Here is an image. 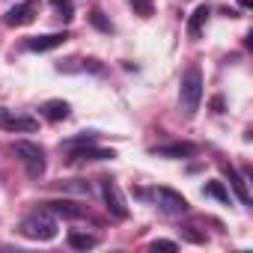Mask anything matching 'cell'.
Instances as JSON below:
<instances>
[{"label": "cell", "mask_w": 253, "mask_h": 253, "mask_svg": "<svg viewBox=\"0 0 253 253\" xmlns=\"http://www.w3.org/2000/svg\"><path fill=\"white\" fill-rule=\"evenodd\" d=\"M200 101H203V72L200 66H188L182 75V86H179V104L188 116H194L200 110Z\"/></svg>", "instance_id": "cell-1"}, {"label": "cell", "mask_w": 253, "mask_h": 253, "mask_svg": "<svg viewBox=\"0 0 253 253\" xmlns=\"http://www.w3.org/2000/svg\"><path fill=\"white\" fill-rule=\"evenodd\" d=\"M21 235L30 238V241H54L57 238V220L48 209L42 211H30L24 220H21Z\"/></svg>", "instance_id": "cell-2"}, {"label": "cell", "mask_w": 253, "mask_h": 253, "mask_svg": "<svg viewBox=\"0 0 253 253\" xmlns=\"http://www.w3.org/2000/svg\"><path fill=\"white\" fill-rule=\"evenodd\" d=\"M15 155H18V161L24 164V170H27L30 179L45 176L48 161H45V149H42L39 143H33V140H18V143H15Z\"/></svg>", "instance_id": "cell-3"}, {"label": "cell", "mask_w": 253, "mask_h": 253, "mask_svg": "<svg viewBox=\"0 0 253 253\" xmlns=\"http://www.w3.org/2000/svg\"><path fill=\"white\" fill-rule=\"evenodd\" d=\"M152 200H155V206H158L164 214H170V217H182V214H188V209H191V203H188L179 191H173V188H155V191H152Z\"/></svg>", "instance_id": "cell-4"}, {"label": "cell", "mask_w": 253, "mask_h": 253, "mask_svg": "<svg viewBox=\"0 0 253 253\" xmlns=\"http://www.w3.org/2000/svg\"><path fill=\"white\" fill-rule=\"evenodd\" d=\"M98 185H101V197H104V206H107L110 217L125 220V217H128V206H125V197H122V191H119V182L110 179V176H104Z\"/></svg>", "instance_id": "cell-5"}, {"label": "cell", "mask_w": 253, "mask_h": 253, "mask_svg": "<svg viewBox=\"0 0 253 253\" xmlns=\"http://www.w3.org/2000/svg\"><path fill=\"white\" fill-rule=\"evenodd\" d=\"M36 15H39V0H24V3H15L3 15V24L6 27H27L36 21Z\"/></svg>", "instance_id": "cell-6"}, {"label": "cell", "mask_w": 253, "mask_h": 253, "mask_svg": "<svg viewBox=\"0 0 253 253\" xmlns=\"http://www.w3.org/2000/svg\"><path fill=\"white\" fill-rule=\"evenodd\" d=\"M0 128L30 134V131L39 128V119H33V116H21V113H12V110H6V107H0Z\"/></svg>", "instance_id": "cell-7"}, {"label": "cell", "mask_w": 253, "mask_h": 253, "mask_svg": "<svg viewBox=\"0 0 253 253\" xmlns=\"http://www.w3.org/2000/svg\"><path fill=\"white\" fill-rule=\"evenodd\" d=\"M66 39H69V33H45V36H30V39L24 42V48H27V51H33V54H45V51H54V48L66 45Z\"/></svg>", "instance_id": "cell-8"}, {"label": "cell", "mask_w": 253, "mask_h": 253, "mask_svg": "<svg viewBox=\"0 0 253 253\" xmlns=\"http://www.w3.org/2000/svg\"><path fill=\"white\" fill-rule=\"evenodd\" d=\"M69 152V161H107V158H116L113 149H101L95 143H84V146H75V149H66Z\"/></svg>", "instance_id": "cell-9"}, {"label": "cell", "mask_w": 253, "mask_h": 253, "mask_svg": "<svg viewBox=\"0 0 253 253\" xmlns=\"http://www.w3.org/2000/svg\"><path fill=\"white\" fill-rule=\"evenodd\" d=\"M45 209H48L54 217H66V220L84 217V209H81L78 203H72V200H51V203H45Z\"/></svg>", "instance_id": "cell-10"}, {"label": "cell", "mask_w": 253, "mask_h": 253, "mask_svg": "<svg viewBox=\"0 0 253 253\" xmlns=\"http://www.w3.org/2000/svg\"><path fill=\"white\" fill-rule=\"evenodd\" d=\"M223 176L229 179V185H232V191H235V197L244 203V206H250V188H247V179L235 170V167H229V164H223Z\"/></svg>", "instance_id": "cell-11"}, {"label": "cell", "mask_w": 253, "mask_h": 253, "mask_svg": "<svg viewBox=\"0 0 253 253\" xmlns=\"http://www.w3.org/2000/svg\"><path fill=\"white\" fill-rule=\"evenodd\" d=\"M209 15H211V12H209L206 3H200V6L191 12V18H188V36H191V39H200V36H203V27H206Z\"/></svg>", "instance_id": "cell-12"}, {"label": "cell", "mask_w": 253, "mask_h": 253, "mask_svg": "<svg viewBox=\"0 0 253 253\" xmlns=\"http://www.w3.org/2000/svg\"><path fill=\"white\" fill-rule=\"evenodd\" d=\"M42 113H45L51 122H63V119H69L72 107H69V101H63V98H51V101L42 104Z\"/></svg>", "instance_id": "cell-13"}, {"label": "cell", "mask_w": 253, "mask_h": 253, "mask_svg": "<svg viewBox=\"0 0 253 253\" xmlns=\"http://www.w3.org/2000/svg\"><path fill=\"white\" fill-rule=\"evenodd\" d=\"M194 152H197L194 143H170V146H158L155 149L158 158H191Z\"/></svg>", "instance_id": "cell-14"}, {"label": "cell", "mask_w": 253, "mask_h": 253, "mask_svg": "<svg viewBox=\"0 0 253 253\" xmlns=\"http://www.w3.org/2000/svg\"><path fill=\"white\" fill-rule=\"evenodd\" d=\"M69 247H75V250H89V247H95L98 244V235H92V232H69Z\"/></svg>", "instance_id": "cell-15"}, {"label": "cell", "mask_w": 253, "mask_h": 253, "mask_svg": "<svg viewBox=\"0 0 253 253\" xmlns=\"http://www.w3.org/2000/svg\"><path fill=\"white\" fill-rule=\"evenodd\" d=\"M60 191H66V194H81V197H92V188H89V182H84V179L60 182Z\"/></svg>", "instance_id": "cell-16"}, {"label": "cell", "mask_w": 253, "mask_h": 253, "mask_svg": "<svg viewBox=\"0 0 253 253\" xmlns=\"http://www.w3.org/2000/svg\"><path fill=\"white\" fill-rule=\"evenodd\" d=\"M203 194H206V197H214L217 203H232V197H229V191L223 188V182H209V185L203 188Z\"/></svg>", "instance_id": "cell-17"}, {"label": "cell", "mask_w": 253, "mask_h": 253, "mask_svg": "<svg viewBox=\"0 0 253 253\" xmlns=\"http://www.w3.org/2000/svg\"><path fill=\"white\" fill-rule=\"evenodd\" d=\"M51 6L57 9V15L63 21H72L75 18V6H72V0H51Z\"/></svg>", "instance_id": "cell-18"}, {"label": "cell", "mask_w": 253, "mask_h": 253, "mask_svg": "<svg viewBox=\"0 0 253 253\" xmlns=\"http://www.w3.org/2000/svg\"><path fill=\"white\" fill-rule=\"evenodd\" d=\"M131 6H134V12H137V15L149 18V15H152V9H155V0H131Z\"/></svg>", "instance_id": "cell-19"}, {"label": "cell", "mask_w": 253, "mask_h": 253, "mask_svg": "<svg viewBox=\"0 0 253 253\" xmlns=\"http://www.w3.org/2000/svg\"><path fill=\"white\" fill-rule=\"evenodd\" d=\"M89 21H92L98 30H104V33H110V30H113V24H110V21H104V15H101L98 9H95V12H89Z\"/></svg>", "instance_id": "cell-20"}, {"label": "cell", "mask_w": 253, "mask_h": 253, "mask_svg": "<svg viewBox=\"0 0 253 253\" xmlns=\"http://www.w3.org/2000/svg\"><path fill=\"white\" fill-rule=\"evenodd\" d=\"M149 247H152V250H170V253L179 250V244H176V241H167V238H158V241H152Z\"/></svg>", "instance_id": "cell-21"}, {"label": "cell", "mask_w": 253, "mask_h": 253, "mask_svg": "<svg viewBox=\"0 0 253 253\" xmlns=\"http://www.w3.org/2000/svg\"><path fill=\"white\" fill-rule=\"evenodd\" d=\"M211 107H214V113H223V98L214 95V98H211Z\"/></svg>", "instance_id": "cell-22"}, {"label": "cell", "mask_w": 253, "mask_h": 253, "mask_svg": "<svg viewBox=\"0 0 253 253\" xmlns=\"http://www.w3.org/2000/svg\"><path fill=\"white\" fill-rule=\"evenodd\" d=\"M185 235H188L191 241H197V244L203 241V235H197V232H194V226H185Z\"/></svg>", "instance_id": "cell-23"}, {"label": "cell", "mask_w": 253, "mask_h": 253, "mask_svg": "<svg viewBox=\"0 0 253 253\" xmlns=\"http://www.w3.org/2000/svg\"><path fill=\"white\" fill-rule=\"evenodd\" d=\"M238 3H241V6H244V9H247V6H250V3H253V0H238Z\"/></svg>", "instance_id": "cell-24"}]
</instances>
